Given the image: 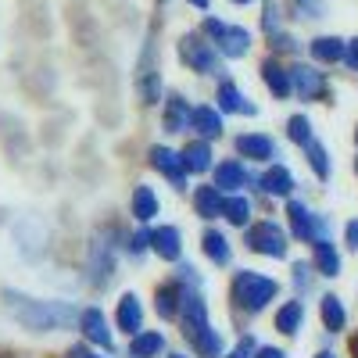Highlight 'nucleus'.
<instances>
[{
	"label": "nucleus",
	"instance_id": "f257e3e1",
	"mask_svg": "<svg viewBox=\"0 0 358 358\" xmlns=\"http://www.w3.org/2000/svg\"><path fill=\"white\" fill-rule=\"evenodd\" d=\"M8 308L22 326H29V330H36V334L65 330V326H72L79 319L76 308L65 305V301H33V297H18V294H8Z\"/></svg>",
	"mask_w": 358,
	"mask_h": 358
},
{
	"label": "nucleus",
	"instance_id": "f03ea898",
	"mask_svg": "<svg viewBox=\"0 0 358 358\" xmlns=\"http://www.w3.org/2000/svg\"><path fill=\"white\" fill-rule=\"evenodd\" d=\"M276 297V283L268 276H258V273H241L233 280V301L248 308V312H262L268 301Z\"/></svg>",
	"mask_w": 358,
	"mask_h": 358
},
{
	"label": "nucleus",
	"instance_id": "7ed1b4c3",
	"mask_svg": "<svg viewBox=\"0 0 358 358\" xmlns=\"http://www.w3.org/2000/svg\"><path fill=\"white\" fill-rule=\"evenodd\" d=\"M248 248L268 258H283L287 255V233L276 222H258L248 229Z\"/></svg>",
	"mask_w": 358,
	"mask_h": 358
},
{
	"label": "nucleus",
	"instance_id": "20e7f679",
	"mask_svg": "<svg viewBox=\"0 0 358 358\" xmlns=\"http://www.w3.org/2000/svg\"><path fill=\"white\" fill-rule=\"evenodd\" d=\"M187 341L204 355V358H219V351H222V341H219V334L208 326V319H197V322H187Z\"/></svg>",
	"mask_w": 358,
	"mask_h": 358
},
{
	"label": "nucleus",
	"instance_id": "39448f33",
	"mask_svg": "<svg viewBox=\"0 0 358 358\" xmlns=\"http://www.w3.org/2000/svg\"><path fill=\"white\" fill-rule=\"evenodd\" d=\"M151 165L162 172V176H169L172 179V187H183V155H176V151H169V147H155L151 151Z\"/></svg>",
	"mask_w": 358,
	"mask_h": 358
},
{
	"label": "nucleus",
	"instance_id": "423d86ee",
	"mask_svg": "<svg viewBox=\"0 0 358 358\" xmlns=\"http://www.w3.org/2000/svg\"><path fill=\"white\" fill-rule=\"evenodd\" d=\"M290 83H294V90H297L305 101H315V97L326 94V79H322V72H315V69H294V72H290Z\"/></svg>",
	"mask_w": 358,
	"mask_h": 358
},
{
	"label": "nucleus",
	"instance_id": "0eeeda50",
	"mask_svg": "<svg viewBox=\"0 0 358 358\" xmlns=\"http://www.w3.org/2000/svg\"><path fill=\"white\" fill-rule=\"evenodd\" d=\"M183 62H187V65H194L197 72H215V69H219V57H215L212 50H208L201 40H194V36H187V40H183Z\"/></svg>",
	"mask_w": 358,
	"mask_h": 358
},
{
	"label": "nucleus",
	"instance_id": "6e6552de",
	"mask_svg": "<svg viewBox=\"0 0 358 358\" xmlns=\"http://www.w3.org/2000/svg\"><path fill=\"white\" fill-rule=\"evenodd\" d=\"M151 248L165 258V262H179V255H183V244H179V229L176 226H162L151 233Z\"/></svg>",
	"mask_w": 358,
	"mask_h": 358
},
{
	"label": "nucleus",
	"instance_id": "1a4fd4ad",
	"mask_svg": "<svg viewBox=\"0 0 358 358\" xmlns=\"http://www.w3.org/2000/svg\"><path fill=\"white\" fill-rule=\"evenodd\" d=\"M287 215H290V226H294V236H297V241H312V236L319 233V222L312 219V212H308V208L305 204H290L287 208ZM315 241H319V236H315Z\"/></svg>",
	"mask_w": 358,
	"mask_h": 358
},
{
	"label": "nucleus",
	"instance_id": "9d476101",
	"mask_svg": "<svg viewBox=\"0 0 358 358\" xmlns=\"http://www.w3.org/2000/svg\"><path fill=\"white\" fill-rule=\"evenodd\" d=\"M194 204H197L201 219H215V215H222V190L219 187H197L194 190Z\"/></svg>",
	"mask_w": 358,
	"mask_h": 358
},
{
	"label": "nucleus",
	"instance_id": "9b49d317",
	"mask_svg": "<svg viewBox=\"0 0 358 358\" xmlns=\"http://www.w3.org/2000/svg\"><path fill=\"white\" fill-rule=\"evenodd\" d=\"M151 57H155V50L147 47L143 50V69H140V97H143V104H155L158 97H162V90H158V76H155V69H151Z\"/></svg>",
	"mask_w": 358,
	"mask_h": 358
},
{
	"label": "nucleus",
	"instance_id": "f8f14e48",
	"mask_svg": "<svg viewBox=\"0 0 358 358\" xmlns=\"http://www.w3.org/2000/svg\"><path fill=\"white\" fill-rule=\"evenodd\" d=\"M236 151H241L244 158H273V140L268 136H258V133H244V136H236Z\"/></svg>",
	"mask_w": 358,
	"mask_h": 358
},
{
	"label": "nucleus",
	"instance_id": "ddd939ff",
	"mask_svg": "<svg viewBox=\"0 0 358 358\" xmlns=\"http://www.w3.org/2000/svg\"><path fill=\"white\" fill-rule=\"evenodd\" d=\"M140 322H143V308H140V301H136V294H126L122 301H118V330L136 334Z\"/></svg>",
	"mask_w": 358,
	"mask_h": 358
},
{
	"label": "nucleus",
	"instance_id": "4468645a",
	"mask_svg": "<svg viewBox=\"0 0 358 358\" xmlns=\"http://www.w3.org/2000/svg\"><path fill=\"white\" fill-rule=\"evenodd\" d=\"M219 108H222V111H233V115H255V104H251L233 83H222V86H219Z\"/></svg>",
	"mask_w": 358,
	"mask_h": 358
},
{
	"label": "nucleus",
	"instance_id": "2eb2a0df",
	"mask_svg": "<svg viewBox=\"0 0 358 358\" xmlns=\"http://www.w3.org/2000/svg\"><path fill=\"white\" fill-rule=\"evenodd\" d=\"M262 79H265V86H268V90H273V97H280V101L294 90L290 72H287V69H280L276 62H265V65H262Z\"/></svg>",
	"mask_w": 358,
	"mask_h": 358
},
{
	"label": "nucleus",
	"instance_id": "dca6fc26",
	"mask_svg": "<svg viewBox=\"0 0 358 358\" xmlns=\"http://www.w3.org/2000/svg\"><path fill=\"white\" fill-rule=\"evenodd\" d=\"M258 183H262V190L265 194H276V197H287L290 190H294V176L283 169V165H273V169H268L262 179H258Z\"/></svg>",
	"mask_w": 358,
	"mask_h": 358
},
{
	"label": "nucleus",
	"instance_id": "f3484780",
	"mask_svg": "<svg viewBox=\"0 0 358 358\" xmlns=\"http://www.w3.org/2000/svg\"><path fill=\"white\" fill-rule=\"evenodd\" d=\"M190 126L201 133V136H219L222 133V118H219V111H212V108H190Z\"/></svg>",
	"mask_w": 358,
	"mask_h": 358
},
{
	"label": "nucleus",
	"instance_id": "a211bd4d",
	"mask_svg": "<svg viewBox=\"0 0 358 358\" xmlns=\"http://www.w3.org/2000/svg\"><path fill=\"white\" fill-rule=\"evenodd\" d=\"M165 129L169 133L190 129V108H187L183 97H169V104H165Z\"/></svg>",
	"mask_w": 358,
	"mask_h": 358
},
{
	"label": "nucleus",
	"instance_id": "6ab92c4d",
	"mask_svg": "<svg viewBox=\"0 0 358 358\" xmlns=\"http://www.w3.org/2000/svg\"><path fill=\"white\" fill-rule=\"evenodd\" d=\"M83 334L94 341V344H101V348H111V334H108V322H104V315L97 312V308H90V312H83Z\"/></svg>",
	"mask_w": 358,
	"mask_h": 358
},
{
	"label": "nucleus",
	"instance_id": "aec40b11",
	"mask_svg": "<svg viewBox=\"0 0 358 358\" xmlns=\"http://www.w3.org/2000/svg\"><path fill=\"white\" fill-rule=\"evenodd\" d=\"M248 43H251V36H248V29H229L226 25V33L219 36V47H222V54L226 57H244L248 54Z\"/></svg>",
	"mask_w": 358,
	"mask_h": 358
},
{
	"label": "nucleus",
	"instance_id": "412c9836",
	"mask_svg": "<svg viewBox=\"0 0 358 358\" xmlns=\"http://www.w3.org/2000/svg\"><path fill=\"white\" fill-rule=\"evenodd\" d=\"M133 215L140 222H151L158 215V197H155L151 187H136V194H133Z\"/></svg>",
	"mask_w": 358,
	"mask_h": 358
},
{
	"label": "nucleus",
	"instance_id": "4be33fe9",
	"mask_svg": "<svg viewBox=\"0 0 358 358\" xmlns=\"http://www.w3.org/2000/svg\"><path fill=\"white\" fill-rule=\"evenodd\" d=\"M183 169L187 172H208L212 169V147L208 143H190L183 151Z\"/></svg>",
	"mask_w": 358,
	"mask_h": 358
},
{
	"label": "nucleus",
	"instance_id": "5701e85b",
	"mask_svg": "<svg viewBox=\"0 0 358 358\" xmlns=\"http://www.w3.org/2000/svg\"><path fill=\"white\" fill-rule=\"evenodd\" d=\"M315 265H319V273L322 276H337L341 273V258H337V251H334V244L330 241H315Z\"/></svg>",
	"mask_w": 358,
	"mask_h": 358
},
{
	"label": "nucleus",
	"instance_id": "b1692460",
	"mask_svg": "<svg viewBox=\"0 0 358 358\" xmlns=\"http://www.w3.org/2000/svg\"><path fill=\"white\" fill-rule=\"evenodd\" d=\"M215 183H219L222 190H241V187L248 183V172L236 165V162H222V165L215 169Z\"/></svg>",
	"mask_w": 358,
	"mask_h": 358
},
{
	"label": "nucleus",
	"instance_id": "393cba45",
	"mask_svg": "<svg viewBox=\"0 0 358 358\" xmlns=\"http://www.w3.org/2000/svg\"><path fill=\"white\" fill-rule=\"evenodd\" d=\"M344 50H348V43L337 40V36H319V40L312 43V54L319 57V62H341Z\"/></svg>",
	"mask_w": 358,
	"mask_h": 358
},
{
	"label": "nucleus",
	"instance_id": "a878e982",
	"mask_svg": "<svg viewBox=\"0 0 358 358\" xmlns=\"http://www.w3.org/2000/svg\"><path fill=\"white\" fill-rule=\"evenodd\" d=\"M165 348V337L162 334H133V358H155L158 351Z\"/></svg>",
	"mask_w": 358,
	"mask_h": 358
},
{
	"label": "nucleus",
	"instance_id": "bb28decb",
	"mask_svg": "<svg viewBox=\"0 0 358 358\" xmlns=\"http://www.w3.org/2000/svg\"><path fill=\"white\" fill-rule=\"evenodd\" d=\"M204 255L212 258L215 265H226V262H229V241H226L222 233L208 229V233H204Z\"/></svg>",
	"mask_w": 358,
	"mask_h": 358
},
{
	"label": "nucleus",
	"instance_id": "cd10ccee",
	"mask_svg": "<svg viewBox=\"0 0 358 358\" xmlns=\"http://www.w3.org/2000/svg\"><path fill=\"white\" fill-rule=\"evenodd\" d=\"M322 322H326V330H344V305L337 301L334 294H326L322 297Z\"/></svg>",
	"mask_w": 358,
	"mask_h": 358
},
{
	"label": "nucleus",
	"instance_id": "c85d7f7f",
	"mask_svg": "<svg viewBox=\"0 0 358 358\" xmlns=\"http://www.w3.org/2000/svg\"><path fill=\"white\" fill-rule=\"evenodd\" d=\"M297 326H301V301H290L276 315V330L280 334H297Z\"/></svg>",
	"mask_w": 358,
	"mask_h": 358
},
{
	"label": "nucleus",
	"instance_id": "c756f323",
	"mask_svg": "<svg viewBox=\"0 0 358 358\" xmlns=\"http://www.w3.org/2000/svg\"><path fill=\"white\" fill-rule=\"evenodd\" d=\"M179 301H183V294H179V287H162L158 290V315L162 319H172L176 312H179Z\"/></svg>",
	"mask_w": 358,
	"mask_h": 358
},
{
	"label": "nucleus",
	"instance_id": "7c9ffc66",
	"mask_svg": "<svg viewBox=\"0 0 358 358\" xmlns=\"http://www.w3.org/2000/svg\"><path fill=\"white\" fill-rule=\"evenodd\" d=\"M222 215H226L233 226H244L248 215H251V204H248L244 197H226V201H222Z\"/></svg>",
	"mask_w": 358,
	"mask_h": 358
},
{
	"label": "nucleus",
	"instance_id": "2f4dec72",
	"mask_svg": "<svg viewBox=\"0 0 358 358\" xmlns=\"http://www.w3.org/2000/svg\"><path fill=\"white\" fill-rule=\"evenodd\" d=\"M287 133H290L294 143H301V147H305V143L312 140V122H308L305 115H294L290 122H287Z\"/></svg>",
	"mask_w": 358,
	"mask_h": 358
},
{
	"label": "nucleus",
	"instance_id": "473e14b6",
	"mask_svg": "<svg viewBox=\"0 0 358 358\" xmlns=\"http://www.w3.org/2000/svg\"><path fill=\"white\" fill-rule=\"evenodd\" d=\"M305 151H308V162H312V169H315V176H319V179L330 176V162H326V151H322V147H319L315 140H308V143H305Z\"/></svg>",
	"mask_w": 358,
	"mask_h": 358
},
{
	"label": "nucleus",
	"instance_id": "72a5a7b5",
	"mask_svg": "<svg viewBox=\"0 0 358 358\" xmlns=\"http://www.w3.org/2000/svg\"><path fill=\"white\" fill-rule=\"evenodd\" d=\"M255 351H258V341H255V337H241V344L233 348V355H229V358H251Z\"/></svg>",
	"mask_w": 358,
	"mask_h": 358
},
{
	"label": "nucleus",
	"instance_id": "f704fd0d",
	"mask_svg": "<svg viewBox=\"0 0 358 358\" xmlns=\"http://www.w3.org/2000/svg\"><path fill=\"white\" fill-rule=\"evenodd\" d=\"M297 8H301V15H305V18H319V15L326 11L322 0H297Z\"/></svg>",
	"mask_w": 358,
	"mask_h": 358
},
{
	"label": "nucleus",
	"instance_id": "c9c22d12",
	"mask_svg": "<svg viewBox=\"0 0 358 358\" xmlns=\"http://www.w3.org/2000/svg\"><path fill=\"white\" fill-rule=\"evenodd\" d=\"M344 62H348V69H355V72H358V40H351V43H348Z\"/></svg>",
	"mask_w": 358,
	"mask_h": 358
},
{
	"label": "nucleus",
	"instance_id": "e433bc0d",
	"mask_svg": "<svg viewBox=\"0 0 358 358\" xmlns=\"http://www.w3.org/2000/svg\"><path fill=\"white\" fill-rule=\"evenodd\" d=\"M204 33H212V36L219 40V36L226 33V25H222V22H215V18H208V22H204Z\"/></svg>",
	"mask_w": 358,
	"mask_h": 358
},
{
	"label": "nucleus",
	"instance_id": "4c0bfd02",
	"mask_svg": "<svg viewBox=\"0 0 358 358\" xmlns=\"http://www.w3.org/2000/svg\"><path fill=\"white\" fill-rule=\"evenodd\" d=\"M265 29H268V33H276V8L273 4H265Z\"/></svg>",
	"mask_w": 358,
	"mask_h": 358
},
{
	"label": "nucleus",
	"instance_id": "58836bf2",
	"mask_svg": "<svg viewBox=\"0 0 358 358\" xmlns=\"http://www.w3.org/2000/svg\"><path fill=\"white\" fill-rule=\"evenodd\" d=\"M348 248H355V251H358V219H355V222H348Z\"/></svg>",
	"mask_w": 358,
	"mask_h": 358
},
{
	"label": "nucleus",
	"instance_id": "ea45409f",
	"mask_svg": "<svg viewBox=\"0 0 358 358\" xmlns=\"http://www.w3.org/2000/svg\"><path fill=\"white\" fill-rule=\"evenodd\" d=\"M258 358H287V355H283V351H276V348H262V351H258Z\"/></svg>",
	"mask_w": 358,
	"mask_h": 358
},
{
	"label": "nucleus",
	"instance_id": "a19ab883",
	"mask_svg": "<svg viewBox=\"0 0 358 358\" xmlns=\"http://www.w3.org/2000/svg\"><path fill=\"white\" fill-rule=\"evenodd\" d=\"M72 358H97V355H90V351H76Z\"/></svg>",
	"mask_w": 358,
	"mask_h": 358
},
{
	"label": "nucleus",
	"instance_id": "79ce46f5",
	"mask_svg": "<svg viewBox=\"0 0 358 358\" xmlns=\"http://www.w3.org/2000/svg\"><path fill=\"white\" fill-rule=\"evenodd\" d=\"M351 355H355V358H358V337H355V341H351Z\"/></svg>",
	"mask_w": 358,
	"mask_h": 358
},
{
	"label": "nucleus",
	"instance_id": "37998d69",
	"mask_svg": "<svg viewBox=\"0 0 358 358\" xmlns=\"http://www.w3.org/2000/svg\"><path fill=\"white\" fill-rule=\"evenodd\" d=\"M190 4H197V8H208V0H190Z\"/></svg>",
	"mask_w": 358,
	"mask_h": 358
},
{
	"label": "nucleus",
	"instance_id": "c03bdc74",
	"mask_svg": "<svg viewBox=\"0 0 358 358\" xmlns=\"http://www.w3.org/2000/svg\"><path fill=\"white\" fill-rule=\"evenodd\" d=\"M319 358H334V355H330V351H322V355H319Z\"/></svg>",
	"mask_w": 358,
	"mask_h": 358
},
{
	"label": "nucleus",
	"instance_id": "a18cd8bd",
	"mask_svg": "<svg viewBox=\"0 0 358 358\" xmlns=\"http://www.w3.org/2000/svg\"><path fill=\"white\" fill-rule=\"evenodd\" d=\"M233 4H248V0H233Z\"/></svg>",
	"mask_w": 358,
	"mask_h": 358
},
{
	"label": "nucleus",
	"instance_id": "49530a36",
	"mask_svg": "<svg viewBox=\"0 0 358 358\" xmlns=\"http://www.w3.org/2000/svg\"><path fill=\"white\" fill-rule=\"evenodd\" d=\"M172 358H183V355H172Z\"/></svg>",
	"mask_w": 358,
	"mask_h": 358
},
{
	"label": "nucleus",
	"instance_id": "de8ad7c7",
	"mask_svg": "<svg viewBox=\"0 0 358 358\" xmlns=\"http://www.w3.org/2000/svg\"><path fill=\"white\" fill-rule=\"evenodd\" d=\"M355 140H358V133H355Z\"/></svg>",
	"mask_w": 358,
	"mask_h": 358
}]
</instances>
